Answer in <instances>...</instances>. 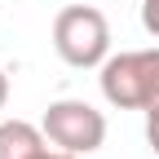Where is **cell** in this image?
I'll return each instance as SVG.
<instances>
[{"instance_id":"cell-1","label":"cell","mask_w":159,"mask_h":159,"mask_svg":"<svg viewBox=\"0 0 159 159\" xmlns=\"http://www.w3.org/2000/svg\"><path fill=\"white\" fill-rule=\"evenodd\" d=\"M102 97L119 111H155L159 106V49L111 53L102 62Z\"/></svg>"},{"instance_id":"cell-2","label":"cell","mask_w":159,"mask_h":159,"mask_svg":"<svg viewBox=\"0 0 159 159\" xmlns=\"http://www.w3.org/2000/svg\"><path fill=\"white\" fill-rule=\"evenodd\" d=\"M53 49L66 66L89 71L111 57V22L97 5H66L53 18Z\"/></svg>"},{"instance_id":"cell-3","label":"cell","mask_w":159,"mask_h":159,"mask_svg":"<svg viewBox=\"0 0 159 159\" xmlns=\"http://www.w3.org/2000/svg\"><path fill=\"white\" fill-rule=\"evenodd\" d=\"M40 128H44V137L57 150H71V155H93L106 142V115L97 106H89V102H80V97H57V102H49Z\"/></svg>"},{"instance_id":"cell-4","label":"cell","mask_w":159,"mask_h":159,"mask_svg":"<svg viewBox=\"0 0 159 159\" xmlns=\"http://www.w3.org/2000/svg\"><path fill=\"white\" fill-rule=\"evenodd\" d=\"M53 142L44 137V128L27 124V119H5L0 124V159H40Z\"/></svg>"},{"instance_id":"cell-5","label":"cell","mask_w":159,"mask_h":159,"mask_svg":"<svg viewBox=\"0 0 159 159\" xmlns=\"http://www.w3.org/2000/svg\"><path fill=\"white\" fill-rule=\"evenodd\" d=\"M142 27L159 40V0H142Z\"/></svg>"},{"instance_id":"cell-6","label":"cell","mask_w":159,"mask_h":159,"mask_svg":"<svg viewBox=\"0 0 159 159\" xmlns=\"http://www.w3.org/2000/svg\"><path fill=\"white\" fill-rule=\"evenodd\" d=\"M146 142H150V150L159 155V106L146 111Z\"/></svg>"},{"instance_id":"cell-7","label":"cell","mask_w":159,"mask_h":159,"mask_svg":"<svg viewBox=\"0 0 159 159\" xmlns=\"http://www.w3.org/2000/svg\"><path fill=\"white\" fill-rule=\"evenodd\" d=\"M5 102H9V75L0 71V111H5Z\"/></svg>"},{"instance_id":"cell-8","label":"cell","mask_w":159,"mask_h":159,"mask_svg":"<svg viewBox=\"0 0 159 159\" xmlns=\"http://www.w3.org/2000/svg\"><path fill=\"white\" fill-rule=\"evenodd\" d=\"M40 159H80V155H71V150H44Z\"/></svg>"}]
</instances>
